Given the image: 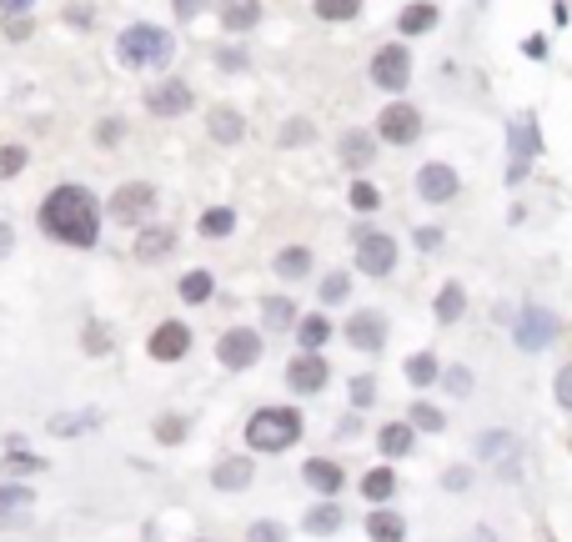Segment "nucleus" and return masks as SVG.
I'll use <instances>...</instances> for the list:
<instances>
[{
	"label": "nucleus",
	"mask_w": 572,
	"mask_h": 542,
	"mask_svg": "<svg viewBox=\"0 0 572 542\" xmlns=\"http://www.w3.org/2000/svg\"><path fill=\"white\" fill-rule=\"evenodd\" d=\"M41 226L65 247H95L101 236V206L86 187H56L41 206Z\"/></svg>",
	"instance_id": "f257e3e1"
},
{
	"label": "nucleus",
	"mask_w": 572,
	"mask_h": 542,
	"mask_svg": "<svg viewBox=\"0 0 572 542\" xmlns=\"http://www.w3.org/2000/svg\"><path fill=\"white\" fill-rule=\"evenodd\" d=\"M116 56H121V65L141 71V65H166L176 56V46L161 26H126L121 41H116Z\"/></svg>",
	"instance_id": "f03ea898"
},
{
	"label": "nucleus",
	"mask_w": 572,
	"mask_h": 542,
	"mask_svg": "<svg viewBox=\"0 0 572 542\" xmlns=\"http://www.w3.org/2000/svg\"><path fill=\"white\" fill-rule=\"evenodd\" d=\"M296 437H301V417L292 407H266V412H256L247 422V442L256 452H286Z\"/></svg>",
	"instance_id": "7ed1b4c3"
},
{
	"label": "nucleus",
	"mask_w": 572,
	"mask_h": 542,
	"mask_svg": "<svg viewBox=\"0 0 572 542\" xmlns=\"http://www.w3.org/2000/svg\"><path fill=\"white\" fill-rule=\"evenodd\" d=\"M512 337H517L522 352H542V347H553L557 341V317L547 307H522V317H517V326H512Z\"/></svg>",
	"instance_id": "20e7f679"
},
{
	"label": "nucleus",
	"mask_w": 572,
	"mask_h": 542,
	"mask_svg": "<svg viewBox=\"0 0 572 542\" xmlns=\"http://www.w3.org/2000/svg\"><path fill=\"white\" fill-rule=\"evenodd\" d=\"M477 457H487L502 477H517L522 472V442H517V432H482Z\"/></svg>",
	"instance_id": "39448f33"
},
{
	"label": "nucleus",
	"mask_w": 572,
	"mask_h": 542,
	"mask_svg": "<svg viewBox=\"0 0 572 542\" xmlns=\"http://www.w3.org/2000/svg\"><path fill=\"white\" fill-rule=\"evenodd\" d=\"M377 136L392 141V146H407V141L422 136V111L407 106V101H392L382 116H377Z\"/></svg>",
	"instance_id": "423d86ee"
},
{
	"label": "nucleus",
	"mask_w": 572,
	"mask_h": 542,
	"mask_svg": "<svg viewBox=\"0 0 572 542\" xmlns=\"http://www.w3.org/2000/svg\"><path fill=\"white\" fill-rule=\"evenodd\" d=\"M217 356H221V367H232V372H241V367H251V362H262V332L232 326V332L217 341Z\"/></svg>",
	"instance_id": "0eeeda50"
},
{
	"label": "nucleus",
	"mask_w": 572,
	"mask_h": 542,
	"mask_svg": "<svg viewBox=\"0 0 572 542\" xmlns=\"http://www.w3.org/2000/svg\"><path fill=\"white\" fill-rule=\"evenodd\" d=\"M356 266L367 271V277H387L392 266H397V241L387 232H362L356 241Z\"/></svg>",
	"instance_id": "6e6552de"
},
{
	"label": "nucleus",
	"mask_w": 572,
	"mask_h": 542,
	"mask_svg": "<svg viewBox=\"0 0 572 542\" xmlns=\"http://www.w3.org/2000/svg\"><path fill=\"white\" fill-rule=\"evenodd\" d=\"M371 80L382 86V91H402L407 80H412V56L407 46H382L371 56Z\"/></svg>",
	"instance_id": "1a4fd4ad"
},
{
	"label": "nucleus",
	"mask_w": 572,
	"mask_h": 542,
	"mask_svg": "<svg viewBox=\"0 0 572 542\" xmlns=\"http://www.w3.org/2000/svg\"><path fill=\"white\" fill-rule=\"evenodd\" d=\"M151 206H156V187H146V181H126V187L111 196V217L116 221H141Z\"/></svg>",
	"instance_id": "9d476101"
},
{
	"label": "nucleus",
	"mask_w": 572,
	"mask_h": 542,
	"mask_svg": "<svg viewBox=\"0 0 572 542\" xmlns=\"http://www.w3.org/2000/svg\"><path fill=\"white\" fill-rule=\"evenodd\" d=\"M457 187H462V181H457V171H452L447 161H432V166L417 171V196L422 202H452Z\"/></svg>",
	"instance_id": "9b49d317"
},
{
	"label": "nucleus",
	"mask_w": 572,
	"mask_h": 542,
	"mask_svg": "<svg viewBox=\"0 0 572 542\" xmlns=\"http://www.w3.org/2000/svg\"><path fill=\"white\" fill-rule=\"evenodd\" d=\"M347 341H352L356 352H382V341H387V317H382V311H356L352 322H347Z\"/></svg>",
	"instance_id": "f8f14e48"
},
{
	"label": "nucleus",
	"mask_w": 572,
	"mask_h": 542,
	"mask_svg": "<svg viewBox=\"0 0 572 542\" xmlns=\"http://www.w3.org/2000/svg\"><path fill=\"white\" fill-rule=\"evenodd\" d=\"M191 352V332H186L181 322H161L151 337V356L156 362H181V356Z\"/></svg>",
	"instance_id": "ddd939ff"
},
{
	"label": "nucleus",
	"mask_w": 572,
	"mask_h": 542,
	"mask_svg": "<svg viewBox=\"0 0 572 542\" xmlns=\"http://www.w3.org/2000/svg\"><path fill=\"white\" fill-rule=\"evenodd\" d=\"M146 106H151V116H181V111H191V91H186L181 80H161L146 95Z\"/></svg>",
	"instance_id": "4468645a"
},
{
	"label": "nucleus",
	"mask_w": 572,
	"mask_h": 542,
	"mask_svg": "<svg viewBox=\"0 0 572 542\" xmlns=\"http://www.w3.org/2000/svg\"><path fill=\"white\" fill-rule=\"evenodd\" d=\"M286 382H292V392H322L326 387V362L322 356H296L292 367H286Z\"/></svg>",
	"instance_id": "2eb2a0df"
},
{
	"label": "nucleus",
	"mask_w": 572,
	"mask_h": 542,
	"mask_svg": "<svg viewBox=\"0 0 572 542\" xmlns=\"http://www.w3.org/2000/svg\"><path fill=\"white\" fill-rule=\"evenodd\" d=\"M247 482H251V457H221L211 467V487H221V492H241Z\"/></svg>",
	"instance_id": "dca6fc26"
},
{
	"label": "nucleus",
	"mask_w": 572,
	"mask_h": 542,
	"mask_svg": "<svg viewBox=\"0 0 572 542\" xmlns=\"http://www.w3.org/2000/svg\"><path fill=\"white\" fill-rule=\"evenodd\" d=\"M538 151V131H532V116H522V121L512 126V176L507 181H522L527 171V156Z\"/></svg>",
	"instance_id": "f3484780"
},
{
	"label": "nucleus",
	"mask_w": 572,
	"mask_h": 542,
	"mask_svg": "<svg viewBox=\"0 0 572 542\" xmlns=\"http://www.w3.org/2000/svg\"><path fill=\"white\" fill-rule=\"evenodd\" d=\"M26 512H31V487H0V527L26 523Z\"/></svg>",
	"instance_id": "a211bd4d"
},
{
	"label": "nucleus",
	"mask_w": 572,
	"mask_h": 542,
	"mask_svg": "<svg viewBox=\"0 0 572 542\" xmlns=\"http://www.w3.org/2000/svg\"><path fill=\"white\" fill-rule=\"evenodd\" d=\"M367 538H371V542H402V538H407V523L397 517V512L377 508V512L367 517Z\"/></svg>",
	"instance_id": "6ab92c4d"
},
{
	"label": "nucleus",
	"mask_w": 572,
	"mask_h": 542,
	"mask_svg": "<svg viewBox=\"0 0 572 542\" xmlns=\"http://www.w3.org/2000/svg\"><path fill=\"white\" fill-rule=\"evenodd\" d=\"M206 126H211V136H217L221 146H236V141L247 136V121H241V116H236L232 106H217V111H211V121H206Z\"/></svg>",
	"instance_id": "aec40b11"
},
{
	"label": "nucleus",
	"mask_w": 572,
	"mask_h": 542,
	"mask_svg": "<svg viewBox=\"0 0 572 542\" xmlns=\"http://www.w3.org/2000/svg\"><path fill=\"white\" fill-rule=\"evenodd\" d=\"M371 151H377V136H367V131H347V136H341V161H347V166H367L371 161Z\"/></svg>",
	"instance_id": "412c9836"
},
{
	"label": "nucleus",
	"mask_w": 572,
	"mask_h": 542,
	"mask_svg": "<svg viewBox=\"0 0 572 542\" xmlns=\"http://www.w3.org/2000/svg\"><path fill=\"white\" fill-rule=\"evenodd\" d=\"M171 247H176V236H171L166 226H151V232L136 236V256H141V262H161Z\"/></svg>",
	"instance_id": "4be33fe9"
},
{
	"label": "nucleus",
	"mask_w": 572,
	"mask_h": 542,
	"mask_svg": "<svg viewBox=\"0 0 572 542\" xmlns=\"http://www.w3.org/2000/svg\"><path fill=\"white\" fill-rule=\"evenodd\" d=\"M301 523H307V532H317V538H332V532H341V508L337 502H317Z\"/></svg>",
	"instance_id": "5701e85b"
},
{
	"label": "nucleus",
	"mask_w": 572,
	"mask_h": 542,
	"mask_svg": "<svg viewBox=\"0 0 572 542\" xmlns=\"http://www.w3.org/2000/svg\"><path fill=\"white\" fill-rule=\"evenodd\" d=\"M307 271H311V251H307V247H286V251L277 256V277H281V281H301Z\"/></svg>",
	"instance_id": "b1692460"
},
{
	"label": "nucleus",
	"mask_w": 572,
	"mask_h": 542,
	"mask_svg": "<svg viewBox=\"0 0 572 542\" xmlns=\"http://www.w3.org/2000/svg\"><path fill=\"white\" fill-rule=\"evenodd\" d=\"M307 482L317 487V492L337 497V492H341V467H337V462H322V457H317V462H307Z\"/></svg>",
	"instance_id": "393cba45"
},
{
	"label": "nucleus",
	"mask_w": 572,
	"mask_h": 542,
	"mask_svg": "<svg viewBox=\"0 0 572 542\" xmlns=\"http://www.w3.org/2000/svg\"><path fill=\"white\" fill-rule=\"evenodd\" d=\"M397 26H402L407 35H422V31H432V26H437V5H427V0H412V5H407V11H402V20H397Z\"/></svg>",
	"instance_id": "a878e982"
},
{
	"label": "nucleus",
	"mask_w": 572,
	"mask_h": 542,
	"mask_svg": "<svg viewBox=\"0 0 572 542\" xmlns=\"http://www.w3.org/2000/svg\"><path fill=\"white\" fill-rule=\"evenodd\" d=\"M467 307V292H462V281H447L442 286V296H437V322H457Z\"/></svg>",
	"instance_id": "bb28decb"
},
{
	"label": "nucleus",
	"mask_w": 572,
	"mask_h": 542,
	"mask_svg": "<svg viewBox=\"0 0 572 542\" xmlns=\"http://www.w3.org/2000/svg\"><path fill=\"white\" fill-rule=\"evenodd\" d=\"M256 16H262V5H256V0H236V5H226V11H221L226 31H251V26H256Z\"/></svg>",
	"instance_id": "cd10ccee"
},
{
	"label": "nucleus",
	"mask_w": 572,
	"mask_h": 542,
	"mask_svg": "<svg viewBox=\"0 0 572 542\" xmlns=\"http://www.w3.org/2000/svg\"><path fill=\"white\" fill-rule=\"evenodd\" d=\"M382 452H387V457H407V452H412V427H407V422L382 427Z\"/></svg>",
	"instance_id": "c85d7f7f"
},
{
	"label": "nucleus",
	"mask_w": 572,
	"mask_h": 542,
	"mask_svg": "<svg viewBox=\"0 0 572 542\" xmlns=\"http://www.w3.org/2000/svg\"><path fill=\"white\" fill-rule=\"evenodd\" d=\"M362 492H367L371 502H382V497H392V492H397V477H392L387 467H371L367 477H362Z\"/></svg>",
	"instance_id": "c756f323"
},
{
	"label": "nucleus",
	"mask_w": 572,
	"mask_h": 542,
	"mask_svg": "<svg viewBox=\"0 0 572 542\" xmlns=\"http://www.w3.org/2000/svg\"><path fill=\"white\" fill-rule=\"evenodd\" d=\"M407 382H417V387H427V382H437V356H432V352H417V356H407Z\"/></svg>",
	"instance_id": "7c9ffc66"
},
{
	"label": "nucleus",
	"mask_w": 572,
	"mask_h": 542,
	"mask_svg": "<svg viewBox=\"0 0 572 542\" xmlns=\"http://www.w3.org/2000/svg\"><path fill=\"white\" fill-rule=\"evenodd\" d=\"M296 337H301V347H307V352H317V347H322V341L332 337V326H326V317H301Z\"/></svg>",
	"instance_id": "2f4dec72"
},
{
	"label": "nucleus",
	"mask_w": 572,
	"mask_h": 542,
	"mask_svg": "<svg viewBox=\"0 0 572 542\" xmlns=\"http://www.w3.org/2000/svg\"><path fill=\"white\" fill-rule=\"evenodd\" d=\"M236 226V211H226V206H211L202 217V236H232Z\"/></svg>",
	"instance_id": "473e14b6"
},
{
	"label": "nucleus",
	"mask_w": 572,
	"mask_h": 542,
	"mask_svg": "<svg viewBox=\"0 0 572 542\" xmlns=\"http://www.w3.org/2000/svg\"><path fill=\"white\" fill-rule=\"evenodd\" d=\"M181 296H186V302H206V296H211V271H186V277H181Z\"/></svg>",
	"instance_id": "72a5a7b5"
},
{
	"label": "nucleus",
	"mask_w": 572,
	"mask_h": 542,
	"mask_svg": "<svg viewBox=\"0 0 572 542\" xmlns=\"http://www.w3.org/2000/svg\"><path fill=\"white\" fill-rule=\"evenodd\" d=\"M101 422V412H80V417H56L50 422V432L56 437H76V432H86V427H95Z\"/></svg>",
	"instance_id": "f704fd0d"
},
{
	"label": "nucleus",
	"mask_w": 572,
	"mask_h": 542,
	"mask_svg": "<svg viewBox=\"0 0 572 542\" xmlns=\"http://www.w3.org/2000/svg\"><path fill=\"white\" fill-rule=\"evenodd\" d=\"M362 11V0H317V16L322 20H352Z\"/></svg>",
	"instance_id": "c9c22d12"
},
{
	"label": "nucleus",
	"mask_w": 572,
	"mask_h": 542,
	"mask_svg": "<svg viewBox=\"0 0 572 542\" xmlns=\"http://www.w3.org/2000/svg\"><path fill=\"white\" fill-rule=\"evenodd\" d=\"M341 296H352V277H347V271H332V277L322 281V302L326 307H337Z\"/></svg>",
	"instance_id": "e433bc0d"
},
{
	"label": "nucleus",
	"mask_w": 572,
	"mask_h": 542,
	"mask_svg": "<svg viewBox=\"0 0 572 542\" xmlns=\"http://www.w3.org/2000/svg\"><path fill=\"white\" fill-rule=\"evenodd\" d=\"M407 417L417 422L422 432H442V427H447V417H442L437 407H427V402H417V407H412V412H407Z\"/></svg>",
	"instance_id": "4c0bfd02"
},
{
	"label": "nucleus",
	"mask_w": 572,
	"mask_h": 542,
	"mask_svg": "<svg viewBox=\"0 0 572 542\" xmlns=\"http://www.w3.org/2000/svg\"><path fill=\"white\" fill-rule=\"evenodd\" d=\"M41 457H31V452H11V457H5V472H16V477H26V472H41Z\"/></svg>",
	"instance_id": "58836bf2"
},
{
	"label": "nucleus",
	"mask_w": 572,
	"mask_h": 542,
	"mask_svg": "<svg viewBox=\"0 0 572 542\" xmlns=\"http://www.w3.org/2000/svg\"><path fill=\"white\" fill-rule=\"evenodd\" d=\"M311 141V121H286L281 126V146H307Z\"/></svg>",
	"instance_id": "ea45409f"
},
{
	"label": "nucleus",
	"mask_w": 572,
	"mask_h": 542,
	"mask_svg": "<svg viewBox=\"0 0 572 542\" xmlns=\"http://www.w3.org/2000/svg\"><path fill=\"white\" fill-rule=\"evenodd\" d=\"M266 322L286 326V322H292V302H286V296H266Z\"/></svg>",
	"instance_id": "a19ab883"
},
{
	"label": "nucleus",
	"mask_w": 572,
	"mask_h": 542,
	"mask_svg": "<svg viewBox=\"0 0 572 542\" xmlns=\"http://www.w3.org/2000/svg\"><path fill=\"white\" fill-rule=\"evenodd\" d=\"M20 166H26V151H20V146H0V181L16 176Z\"/></svg>",
	"instance_id": "79ce46f5"
},
{
	"label": "nucleus",
	"mask_w": 572,
	"mask_h": 542,
	"mask_svg": "<svg viewBox=\"0 0 572 542\" xmlns=\"http://www.w3.org/2000/svg\"><path fill=\"white\" fill-rule=\"evenodd\" d=\"M247 538L251 542H286V527H281V523H251Z\"/></svg>",
	"instance_id": "37998d69"
},
{
	"label": "nucleus",
	"mask_w": 572,
	"mask_h": 542,
	"mask_svg": "<svg viewBox=\"0 0 572 542\" xmlns=\"http://www.w3.org/2000/svg\"><path fill=\"white\" fill-rule=\"evenodd\" d=\"M352 206H356V211H377V187H371V181H356V187H352Z\"/></svg>",
	"instance_id": "c03bdc74"
},
{
	"label": "nucleus",
	"mask_w": 572,
	"mask_h": 542,
	"mask_svg": "<svg viewBox=\"0 0 572 542\" xmlns=\"http://www.w3.org/2000/svg\"><path fill=\"white\" fill-rule=\"evenodd\" d=\"M442 382H447L452 397H467V392H472V372H467V367H452V372L442 377Z\"/></svg>",
	"instance_id": "a18cd8bd"
},
{
	"label": "nucleus",
	"mask_w": 572,
	"mask_h": 542,
	"mask_svg": "<svg viewBox=\"0 0 572 542\" xmlns=\"http://www.w3.org/2000/svg\"><path fill=\"white\" fill-rule=\"evenodd\" d=\"M442 487H447V492H467V487H472V472H467V467H447V472H442Z\"/></svg>",
	"instance_id": "49530a36"
},
{
	"label": "nucleus",
	"mask_w": 572,
	"mask_h": 542,
	"mask_svg": "<svg viewBox=\"0 0 572 542\" xmlns=\"http://www.w3.org/2000/svg\"><path fill=\"white\" fill-rule=\"evenodd\" d=\"M156 437H161V442H181V437H186V422H181V417H161V422H156Z\"/></svg>",
	"instance_id": "de8ad7c7"
},
{
	"label": "nucleus",
	"mask_w": 572,
	"mask_h": 542,
	"mask_svg": "<svg viewBox=\"0 0 572 542\" xmlns=\"http://www.w3.org/2000/svg\"><path fill=\"white\" fill-rule=\"evenodd\" d=\"M553 392H557V407H568V412H572V367H562V372H557Z\"/></svg>",
	"instance_id": "09e8293b"
},
{
	"label": "nucleus",
	"mask_w": 572,
	"mask_h": 542,
	"mask_svg": "<svg viewBox=\"0 0 572 542\" xmlns=\"http://www.w3.org/2000/svg\"><path fill=\"white\" fill-rule=\"evenodd\" d=\"M371 397H377V382H371V377H356V382H352V402L367 407Z\"/></svg>",
	"instance_id": "8fccbe9b"
},
{
	"label": "nucleus",
	"mask_w": 572,
	"mask_h": 542,
	"mask_svg": "<svg viewBox=\"0 0 572 542\" xmlns=\"http://www.w3.org/2000/svg\"><path fill=\"white\" fill-rule=\"evenodd\" d=\"M111 337H106V326H86V352H106Z\"/></svg>",
	"instance_id": "3c124183"
},
{
	"label": "nucleus",
	"mask_w": 572,
	"mask_h": 542,
	"mask_svg": "<svg viewBox=\"0 0 572 542\" xmlns=\"http://www.w3.org/2000/svg\"><path fill=\"white\" fill-rule=\"evenodd\" d=\"M11 247H16V232H11V221H0V256H11Z\"/></svg>",
	"instance_id": "603ef678"
},
{
	"label": "nucleus",
	"mask_w": 572,
	"mask_h": 542,
	"mask_svg": "<svg viewBox=\"0 0 572 542\" xmlns=\"http://www.w3.org/2000/svg\"><path fill=\"white\" fill-rule=\"evenodd\" d=\"M437 241H442V232H437V226H427V232H422V226H417V247H427V251H432Z\"/></svg>",
	"instance_id": "864d4df0"
},
{
	"label": "nucleus",
	"mask_w": 572,
	"mask_h": 542,
	"mask_svg": "<svg viewBox=\"0 0 572 542\" xmlns=\"http://www.w3.org/2000/svg\"><path fill=\"white\" fill-rule=\"evenodd\" d=\"M462 542H497V532H492V527H472Z\"/></svg>",
	"instance_id": "5fc2aeb1"
},
{
	"label": "nucleus",
	"mask_w": 572,
	"mask_h": 542,
	"mask_svg": "<svg viewBox=\"0 0 572 542\" xmlns=\"http://www.w3.org/2000/svg\"><path fill=\"white\" fill-rule=\"evenodd\" d=\"M202 5H206V0H176V16H196Z\"/></svg>",
	"instance_id": "6e6d98bb"
},
{
	"label": "nucleus",
	"mask_w": 572,
	"mask_h": 542,
	"mask_svg": "<svg viewBox=\"0 0 572 542\" xmlns=\"http://www.w3.org/2000/svg\"><path fill=\"white\" fill-rule=\"evenodd\" d=\"M35 0H0V11H11V16H20V11H31Z\"/></svg>",
	"instance_id": "4d7b16f0"
},
{
	"label": "nucleus",
	"mask_w": 572,
	"mask_h": 542,
	"mask_svg": "<svg viewBox=\"0 0 572 542\" xmlns=\"http://www.w3.org/2000/svg\"><path fill=\"white\" fill-rule=\"evenodd\" d=\"M95 136H101V141H106V146H111V141L121 136V126H116V121H106V126H101V131H95Z\"/></svg>",
	"instance_id": "13d9d810"
}]
</instances>
